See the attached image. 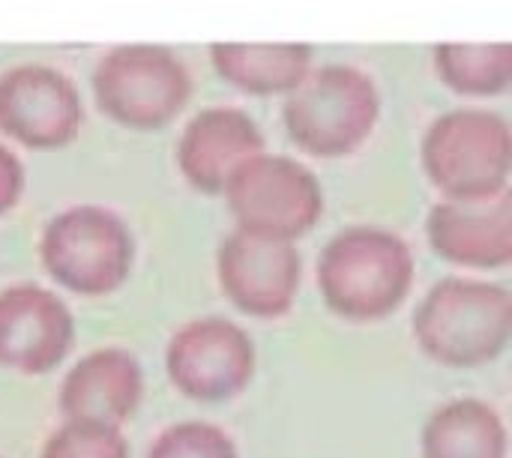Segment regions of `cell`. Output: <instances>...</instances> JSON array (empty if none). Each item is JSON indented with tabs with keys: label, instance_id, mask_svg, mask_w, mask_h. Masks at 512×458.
<instances>
[{
	"label": "cell",
	"instance_id": "obj_11",
	"mask_svg": "<svg viewBox=\"0 0 512 458\" xmlns=\"http://www.w3.org/2000/svg\"><path fill=\"white\" fill-rule=\"evenodd\" d=\"M75 345L69 306L42 285L0 291V369L15 375H48Z\"/></svg>",
	"mask_w": 512,
	"mask_h": 458
},
{
	"label": "cell",
	"instance_id": "obj_3",
	"mask_svg": "<svg viewBox=\"0 0 512 458\" xmlns=\"http://www.w3.org/2000/svg\"><path fill=\"white\" fill-rule=\"evenodd\" d=\"M285 96V132L297 150L315 159L351 156L369 141L381 114L372 75L348 63H330L315 72L309 69V75Z\"/></svg>",
	"mask_w": 512,
	"mask_h": 458
},
{
	"label": "cell",
	"instance_id": "obj_17",
	"mask_svg": "<svg viewBox=\"0 0 512 458\" xmlns=\"http://www.w3.org/2000/svg\"><path fill=\"white\" fill-rule=\"evenodd\" d=\"M432 54L438 78L462 96H498L510 90V42H444Z\"/></svg>",
	"mask_w": 512,
	"mask_h": 458
},
{
	"label": "cell",
	"instance_id": "obj_1",
	"mask_svg": "<svg viewBox=\"0 0 512 458\" xmlns=\"http://www.w3.org/2000/svg\"><path fill=\"white\" fill-rule=\"evenodd\" d=\"M414 252L378 225L339 231L318 258V291L333 315L351 324L390 318L411 294Z\"/></svg>",
	"mask_w": 512,
	"mask_h": 458
},
{
	"label": "cell",
	"instance_id": "obj_18",
	"mask_svg": "<svg viewBox=\"0 0 512 458\" xmlns=\"http://www.w3.org/2000/svg\"><path fill=\"white\" fill-rule=\"evenodd\" d=\"M39 458H129V444L120 429L66 420L48 435Z\"/></svg>",
	"mask_w": 512,
	"mask_h": 458
},
{
	"label": "cell",
	"instance_id": "obj_19",
	"mask_svg": "<svg viewBox=\"0 0 512 458\" xmlns=\"http://www.w3.org/2000/svg\"><path fill=\"white\" fill-rule=\"evenodd\" d=\"M147 458H240L234 441L210 423H177L165 429Z\"/></svg>",
	"mask_w": 512,
	"mask_h": 458
},
{
	"label": "cell",
	"instance_id": "obj_6",
	"mask_svg": "<svg viewBox=\"0 0 512 458\" xmlns=\"http://www.w3.org/2000/svg\"><path fill=\"white\" fill-rule=\"evenodd\" d=\"M39 258L60 288L78 297H108L132 273L135 240L117 213L99 204H78L45 225Z\"/></svg>",
	"mask_w": 512,
	"mask_h": 458
},
{
	"label": "cell",
	"instance_id": "obj_10",
	"mask_svg": "<svg viewBox=\"0 0 512 458\" xmlns=\"http://www.w3.org/2000/svg\"><path fill=\"white\" fill-rule=\"evenodd\" d=\"M84 108L75 81L45 63L0 72V135L30 150H57L81 132Z\"/></svg>",
	"mask_w": 512,
	"mask_h": 458
},
{
	"label": "cell",
	"instance_id": "obj_16",
	"mask_svg": "<svg viewBox=\"0 0 512 458\" xmlns=\"http://www.w3.org/2000/svg\"><path fill=\"white\" fill-rule=\"evenodd\" d=\"M510 441L501 414L480 399L441 405L423 426V458H507Z\"/></svg>",
	"mask_w": 512,
	"mask_h": 458
},
{
	"label": "cell",
	"instance_id": "obj_8",
	"mask_svg": "<svg viewBox=\"0 0 512 458\" xmlns=\"http://www.w3.org/2000/svg\"><path fill=\"white\" fill-rule=\"evenodd\" d=\"M165 372L174 390L192 402H228L255 378V345L234 321L195 318L171 336Z\"/></svg>",
	"mask_w": 512,
	"mask_h": 458
},
{
	"label": "cell",
	"instance_id": "obj_12",
	"mask_svg": "<svg viewBox=\"0 0 512 458\" xmlns=\"http://www.w3.org/2000/svg\"><path fill=\"white\" fill-rule=\"evenodd\" d=\"M426 237L438 258L468 270H501L512 261V192L492 201H441L429 210Z\"/></svg>",
	"mask_w": 512,
	"mask_h": 458
},
{
	"label": "cell",
	"instance_id": "obj_15",
	"mask_svg": "<svg viewBox=\"0 0 512 458\" xmlns=\"http://www.w3.org/2000/svg\"><path fill=\"white\" fill-rule=\"evenodd\" d=\"M306 42H213L210 60L216 75L240 93L276 96L291 93L312 69Z\"/></svg>",
	"mask_w": 512,
	"mask_h": 458
},
{
	"label": "cell",
	"instance_id": "obj_7",
	"mask_svg": "<svg viewBox=\"0 0 512 458\" xmlns=\"http://www.w3.org/2000/svg\"><path fill=\"white\" fill-rule=\"evenodd\" d=\"M222 192L237 228L261 237L297 240L324 216V189L315 171L279 153L261 150L240 162Z\"/></svg>",
	"mask_w": 512,
	"mask_h": 458
},
{
	"label": "cell",
	"instance_id": "obj_20",
	"mask_svg": "<svg viewBox=\"0 0 512 458\" xmlns=\"http://www.w3.org/2000/svg\"><path fill=\"white\" fill-rule=\"evenodd\" d=\"M24 192V165L21 159L0 144V216L9 213Z\"/></svg>",
	"mask_w": 512,
	"mask_h": 458
},
{
	"label": "cell",
	"instance_id": "obj_5",
	"mask_svg": "<svg viewBox=\"0 0 512 458\" xmlns=\"http://www.w3.org/2000/svg\"><path fill=\"white\" fill-rule=\"evenodd\" d=\"M96 108L117 126L156 132L168 126L192 96V78L165 45H117L93 69Z\"/></svg>",
	"mask_w": 512,
	"mask_h": 458
},
{
	"label": "cell",
	"instance_id": "obj_14",
	"mask_svg": "<svg viewBox=\"0 0 512 458\" xmlns=\"http://www.w3.org/2000/svg\"><path fill=\"white\" fill-rule=\"evenodd\" d=\"M144 396L141 363L123 348H99L81 357L60 384V414L66 420L123 429Z\"/></svg>",
	"mask_w": 512,
	"mask_h": 458
},
{
	"label": "cell",
	"instance_id": "obj_2",
	"mask_svg": "<svg viewBox=\"0 0 512 458\" xmlns=\"http://www.w3.org/2000/svg\"><path fill=\"white\" fill-rule=\"evenodd\" d=\"M420 351L447 369H477L498 360L512 339V297L504 285L447 276L414 312Z\"/></svg>",
	"mask_w": 512,
	"mask_h": 458
},
{
	"label": "cell",
	"instance_id": "obj_4",
	"mask_svg": "<svg viewBox=\"0 0 512 458\" xmlns=\"http://www.w3.org/2000/svg\"><path fill=\"white\" fill-rule=\"evenodd\" d=\"M420 162L444 198L492 201L510 189V123L489 108L447 111L426 129Z\"/></svg>",
	"mask_w": 512,
	"mask_h": 458
},
{
	"label": "cell",
	"instance_id": "obj_9",
	"mask_svg": "<svg viewBox=\"0 0 512 458\" xmlns=\"http://www.w3.org/2000/svg\"><path fill=\"white\" fill-rule=\"evenodd\" d=\"M216 276L222 294L237 312L273 321L291 312L303 279V261L294 249V240H276L234 228L219 243Z\"/></svg>",
	"mask_w": 512,
	"mask_h": 458
},
{
	"label": "cell",
	"instance_id": "obj_13",
	"mask_svg": "<svg viewBox=\"0 0 512 458\" xmlns=\"http://www.w3.org/2000/svg\"><path fill=\"white\" fill-rule=\"evenodd\" d=\"M264 150L258 123L234 105H210L198 111L177 141V168L198 192L216 195L231 171Z\"/></svg>",
	"mask_w": 512,
	"mask_h": 458
}]
</instances>
